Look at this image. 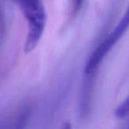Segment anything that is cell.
Masks as SVG:
<instances>
[{"label": "cell", "mask_w": 129, "mask_h": 129, "mask_svg": "<svg viewBox=\"0 0 129 129\" xmlns=\"http://www.w3.org/2000/svg\"><path fill=\"white\" fill-rule=\"evenodd\" d=\"M27 25L24 50L31 52L42 39L46 25V12L42 0H15Z\"/></svg>", "instance_id": "6da1fadb"}, {"label": "cell", "mask_w": 129, "mask_h": 129, "mask_svg": "<svg viewBox=\"0 0 129 129\" xmlns=\"http://www.w3.org/2000/svg\"><path fill=\"white\" fill-rule=\"evenodd\" d=\"M128 24L129 17L128 13L126 12L118 25L114 27V29L99 43L98 46L95 49V50H93L91 55L89 56L84 69V72L87 75H91L96 71L107 54L112 50L113 47L126 32Z\"/></svg>", "instance_id": "7a4b0ae2"}, {"label": "cell", "mask_w": 129, "mask_h": 129, "mask_svg": "<svg viewBox=\"0 0 129 129\" xmlns=\"http://www.w3.org/2000/svg\"><path fill=\"white\" fill-rule=\"evenodd\" d=\"M128 115V98H126L122 104L117 107L115 111V116L119 119H124Z\"/></svg>", "instance_id": "3957f363"}, {"label": "cell", "mask_w": 129, "mask_h": 129, "mask_svg": "<svg viewBox=\"0 0 129 129\" xmlns=\"http://www.w3.org/2000/svg\"><path fill=\"white\" fill-rule=\"evenodd\" d=\"M70 2H71V7H72L73 11H74V13H76L81 7L84 0H70Z\"/></svg>", "instance_id": "277c9868"}, {"label": "cell", "mask_w": 129, "mask_h": 129, "mask_svg": "<svg viewBox=\"0 0 129 129\" xmlns=\"http://www.w3.org/2000/svg\"><path fill=\"white\" fill-rule=\"evenodd\" d=\"M60 129H72V125H71V124L69 122H66V123L63 124Z\"/></svg>", "instance_id": "5b68a950"}, {"label": "cell", "mask_w": 129, "mask_h": 129, "mask_svg": "<svg viewBox=\"0 0 129 129\" xmlns=\"http://www.w3.org/2000/svg\"><path fill=\"white\" fill-rule=\"evenodd\" d=\"M14 129H23L22 128V125L21 124H19V125H17V126Z\"/></svg>", "instance_id": "8992f818"}, {"label": "cell", "mask_w": 129, "mask_h": 129, "mask_svg": "<svg viewBox=\"0 0 129 129\" xmlns=\"http://www.w3.org/2000/svg\"><path fill=\"white\" fill-rule=\"evenodd\" d=\"M120 129H128V127H127V125H125V126L121 127V128H120Z\"/></svg>", "instance_id": "52a82bcc"}]
</instances>
